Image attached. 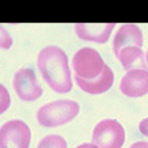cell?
I'll list each match as a JSON object with an SVG mask.
<instances>
[{"label": "cell", "instance_id": "8fae6325", "mask_svg": "<svg viewBox=\"0 0 148 148\" xmlns=\"http://www.w3.org/2000/svg\"><path fill=\"white\" fill-rule=\"evenodd\" d=\"M116 57L122 63V66L124 67V70H127V72L136 69L148 71V63L146 56H144L142 49L138 48V47H125L119 52V55Z\"/></svg>", "mask_w": 148, "mask_h": 148}, {"label": "cell", "instance_id": "277c9868", "mask_svg": "<svg viewBox=\"0 0 148 148\" xmlns=\"http://www.w3.org/2000/svg\"><path fill=\"white\" fill-rule=\"evenodd\" d=\"M124 142L125 132L118 120L104 119L94 128L92 143L99 148H122Z\"/></svg>", "mask_w": 148, "mask_h": 148}, {"label": "cell", "instance_id": "ac0fdd59", "mask_svg": "<svg viewBox=\"0 0 148 148\" xmlns=\"http://www.w3.org/2000/svg\"><path fill=\"white\" fill-rule=\"evenodd\" d=\"M146 60H147V63H148V49H147V53H146Z\"/></svg>", "mask_w": 148, "mask_h": 148}, {"label": "cell", "instance_id": "5b68a950", "mask_svg": "<svg viewBox=\"0 0 148 148\" xmlns=\"http://www.w3.org/2000/svg\"><path fill=\"white\" fill-rule=\"evenodd\" d=\"M31 129L23 120H9L3 124L0 130L1 148H29Z\"/></svg>", "mask_w": 148, "mask_h": 148}, {"label": "cell", "instance_id": "ba28073f", "mask_svg": "<svg viewBox=\"0 0 148 148\" xmlns=\"http://www.w3.org/2000/svg\"><path fill=\"white\" fill-rule=\"evenodd\" d=\"M114 27V23H77L75 24V32L82 41L106 43Z\"/></svg>", "mask_w": 148, "mask_h": 148}, {"label": "cell", "instance_id": "2e32d148", "mask_svg": "<svg viewBox=\"0 0 148 148\" xmlns=\"http://www.w3.org/2000/svg\"><path fill=\"white\" fill-rule=\"evenodd\" d=\"M129 148H148V142H146V140H138V142L133 143Z\"/></svg>", "mask_w": 148, "mask_h": 148}, {"label": "cell", "instance_id": "8992f818", "mask_svg": "<svg viewBox=\"0 0 148 148\" xmlns=\"http://www.w3.org/2000/svg\"><path fill=\"white\" fill-rule=\"evenodd\" d=\"M13 87L15 94L23 101H34L43 94V89L39 85L34 71L32 69H21L14 73Z\"/></svg>", "mask_w": 148, "mask_h": 148}, {"label": "cell", "instance_id": "7c38bea8", "mask_svg": "<svg viewBox=\"0 0 148 148\" xmlns=\"http://www.w3.org/2000/svg\"><path fill=\"white\" fill-rule=\"evenodd\" d=\"M37 148H67V143L63 137L51 134V136H46L43 139L39 140Z\"/></svg>", "mask_w": 148, "mask_h": 148}, {"label": "cell", "instance_id": "7a4b0ae2", "mask_svg": "<svg viewBox=\"0 0 148 148\" xmlns=\"http://www.w3.org/2000/svg\"><path fill=\"white\" fill-rule=\"evenodd\" d=\"M80 112V105L72 100H56L45 104L37 112V120L43 127L55 128L70 123Z\"/></svg>", "mask_w": 148, "mask_h": 148}, {"label": "cell", "instance_id": "3957f363", "mask_svg": "<svg viewBox=\"0 0 148 148\" xmlns=\"http://www.w3.org/2000/svg\"><path fill=\"white\" fill-rule=\"evenodd\" d=\"M105 66L100 53L90 47L79 49L72 58V70L75 71V75L85 80L96 79L101 75Z\"/></svg>", "mask_w": 148, "mask_h": 148}, {"label": "cell", "instance_id": "9a60e30c", "mask_svg": "<svg viewBox=\"0 0 148 148\" xmlns=\"http://www.w3.org/2000/svg\"><path fill=\"white\" fill-rule=\"evenodd\" d=\"M139 130H140V133H142L143 136L148 137V118L143 119L142 122L139 123Z\"/></svg>", "mask_w": 148, "mask_h": 148}, {"label": "cell", "instance_id": "52a82bcc", "mask_svg": "<svg viewBox=\"0 0 148 148\" xmlns=\"http://www.w3.org/2000/svg\"><path fill=\"white\" fill-rule=\"evenodd\" d=\"M119 89L129 97H140L148 94V71L146 70H130L122 77Z\"/></svg>", "mask_w": 148, "mask_h": 148}, {"label": "cell", "instance_id": "9c48e42d", "mask_svg": "<svg viewBox=\"0 0 148 148\" xmlns=\"http://www.w3.org/2000/svg\"><path fill=\"white\" fill-rule=\"evenodd\" d=\"M138 47L142 48L143 46V34L142 31L136 24H123L118 29L115 37H114L113 48L115 56L119 55V52L125 47Z\"/></svg>", "mask_w": 148, "mask_h": 148}, {"label": "cell", "instance_id": "4fadbf2b", "mask_svg": "<svg viewBox=\"0 0 148 148\" xmlns=\"http://www.w3.org/2000/svg\"><path fill=\"white\" fill-rule=\"evenodd\" d=\"M9 105H10V96L6 91L5 86L1 85V113H4Z\"/></svg>", "mask_w": 148, "mask_h": 148}, {"label": "cell", "instance_id": "30bf717a", "mask_svg": "<svg viewBox=\"0 0 148 148\" xmlns=\"http://www.w3.org/2000/svg\"><path fill=\"white\" fill-rule=\"evenodd\" d=\"M75 81L80 86V89L84 90L87 94H92V95H97V94H104L108 90H110V87L114 84V72L109 66L104 67V71L101 75L97 76L96 79L92 80H85L81 79L77 75H75Z\"/></svg>", "mask_w": 148, "mask_h": 148}, {"label": "cell", "instance_id": "5bb4252c", "mask_svg": "<svg viewBox=\"0 0 148 148\" xmlns=\"http://www.w3.org/2000/svg\"><path fill=\"white\" fill-rule=\"evenodd\" d=\"M12 43H13V41H12L10 34L5 31V28L1 27V48L3 49L9 48V47L12 46Z\"/></svg>", "mask_w": 148, "mask_h": 148}, {"label": "cell", "instance_id": "6da1fadb", "mask_svg": "<svg viewBox=\"0 0 148 148\" xmlns=\"http://www.w3.org/2000/svg\"><path fill=\"white\" fill-rule=\"evenodd\" d=\"M37 66L45 81L55 92L66 94L72 90L69 58L62 48L57 46H48L41 49Z\"/></svg>", "mask_w": 148, "mask_h": 148}, {"label": "cell", "instance_id": "e0dca14e", "mask_svg": "<svg viewBox=\"0 0 148 148\" xmlns=\"http://www.w3.org/2000/svg\"><path fill=\"white\" fill-rule=\"evenodd\" d=\"M76 148H99V147L94 143H82V144H80V146H77Z\"/></svg>", "mask_w": 148, "mask_h": 148}]
</instances>
